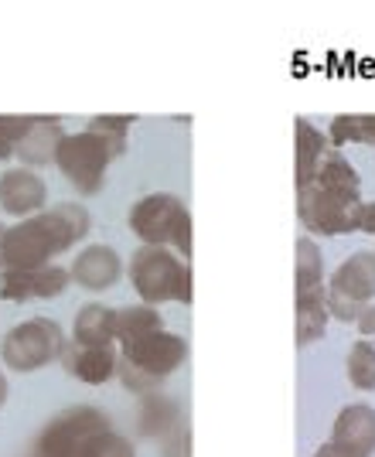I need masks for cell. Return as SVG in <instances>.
I'll list each match as a JSON object with an SVG mask.
<instances>
[{
	"label": "cell",
	"mask_w": 375,
	"mask_h": 457,
	"mask_svg": "<svg viewBox=\"0 0 375 457\" xmlns=\"http://www.w3.org/2000/svg\"><path fill=\"white\" fill-rule=\"evenodd\" d=\"M294 134H297V144H294L297 147L294 151V161H297V188H304L307 181H314L321 161L331 154V140L321 134L311 120H304V116L294 123Z\"/></svg>",
	"instance_id": "cell-17"
},
{
	"label": "cell",
	"mask_w": 375,
	"mask_h": 457,
	"mask_svg": "<svg viewBox=\"0 0 375 457\" xmlns=\"http://www.w3.org/2000/svg\"><path fill=\"white\" fill-rule=\"evenodd\" d=\"M48 202V185L45 178L31 168H7L0 174V212H7L11 219H31L41 215Z\"/></svg>",
	"instance_id": "cell-11"
},
{
	"label": "cell",
	"mask_w": 375,
	"mask_h": 457,
	"mask_svg": "<svg viewBox=\"0 0 375 457\" xmlns=\"http://www.w3.org/2000/svg\"><path fill=\"white\" fill-rule=\"evenodd\" d=\"M331 444L352 457H372L375 454V410L369 403H348L341 406L331 427Z\"/></svg>",
	"instance_id": "cell-12"
},
{
	"label": "cell",
	"mask_w": 375,
	"mask_h": 457,
	"mask_svg": "<svg viewBox=\"0 0 375 457\" xmlns=\"http://www.w3.org/2000/svg\"><path fill=\"white\" fill-rule=\"evenodd\" d=\"M65 127L58 116H31L28 130L18 140V161L24 168H48L58 161V147L65 140Z\"/></svg>",
	"instance_id": "cell-13"
},
{
	"label": "cell",
	"mask_w": 375,
	"mask_h": 457,
	"mask_svg": "<svg viewBox=\"0 0 375 457\" xmlns=\"http://www.w3.org/2000/svg\"><path fill=\"white\" fill-rule=\"evenodd\" d=\"M294 277H297V294L324 287V256H321L318 243H314L311 236H300L297 239V263H294Z\"/></svg>",
	"instance_id": "cell-22"
},
{
	"label": "cell",
	"mask_w": 375,
	"mask_h": 457,
	"mask_svg": "<svg viewBox=\"0 0 375 457\" xmlns=\"http://www.w3.org/2000/svg\"><path fill=\"white\" fill-rule=\"evenodd\" d=\"M178 427H181L178 406L168 396H147L144 410H140V434H147V437H171Z\"/></svg>",
	"instance_id": "cell-21"
},
{
	"label": "cell",
	"mask_w": 375,
	"mask_h": 457,
	"mask_svg": "<svg viewBox=\"0 0 375 457\" xmlns=\"http://www.w3.org/2000/svg\"><path fill=\"white\" fill-rule=\"evenodd\" d=\"M133 127V116L120 113V116H93L89 123H86V130H96V134H106V137H123L130 134Z\"/></svg>",
	"instance_id": "cell-26"
},
{
	"label": "cell",
	"mask_w": 375,
	"mask_h": 457,
	"mask_svg": "<svg viewBox=\"0 0 375 457\" xmlns=\"http://www.w3.org/2000/svg\"><path fill=\"white\" fill-rule=\"evenodd\" d=\"M4 243H7V226H0V270H4Z\"/></svg>",
	"instance_id": "cell-31"
},
{
	"label": "cell",
	"mask_w": 375,
	"mask_h": 457,
	"mask_svg": "<svg viewBox=\"0 0 375 457\" xmlns=\"http://www.w3.org/2000/svg\"><path fill=\"white\" fill-rule=\"evenodd\" d=\"M314 457H352V454H348V451H341L338 444H331V440H328V444H321L318 451H314Z\"/></svg>",
	"instance_id": "cell-30"
},
{
	"label": "cell",
	"mask_w": 375,
	"mask_h": 457,
	"mask_svg": "<svg viewBox=\"0 0 375 457\" xmlns=\"http://www.w3.org/2000/svg\"><path fill=\"white\" fill-rule=\"evenodd\" d=\"M123 154H127V140L123 137L79 130V134H69L62 140L55 168L79 195H99L103 185H106L110 164L116 157H123Z\"/></svg>",
	"instance_id": "cell-4"
},
{
	"label": "cell",
	"mask_w": 375,
	"mask_h": 457,
	"mask_svg": "<svg viewBox=\"0 0 375 457\" xmlns=\"http://www.w3.org/2000/svg\"><path fill=\"white\" fill-rule=\"evenodd\" d=\"M72 342L82 348H112L116 342V311L106 304H86L75 314Z\"/></svg>",
	"instance_id": "cell-16"
},
{
	"label": "cell",
	"mask_w": 375,
	"mask_h": 457,
	"mask_svg": "<svg viewBox=\"0 0 375 457\" xmlns=\"http://www.w3.org/2000/svg\"><path fill=\"white\" fill-rule=\"evenodd\" d=\"M110 434V417L99 406H69L45 423L35 444L38 457H86L96 437Z\"/></svg>",
	"instance_id": "cell-8"
},
{
	"label": "cell",
	"mask_w": 375,
	"mask_h": 457,
	"mask_svg": "<svg viewBox=\"0 0 375 457\" xmlns=\"http://www.w3.org/2000/svg\"><path fill=\"white\" fill-rule=\"evenodd\" d=\"M365 205L362 181L352 161L331 147L321 161L314 181L297 188V219L314 236H345L358 232V212Z\"/></svg>",
	"instance_id": "cell-1"
},
{
	"label": "cell",
	"mask_w": 375,
	"mask_h": 457,
	"mask_svg": "<svg viewBox=\"0 0 375 457\" xmlns=\"http://www.w3.org/2000/svg\"><path fill=\"white\" fill-rule=\"evenodd\" d=\"M355 324H358V335H362V338L375 342V304L365 307V311H362V318H358Z\"/></svg>",
	"instance_id": "cell-28"
},
{
	"label": "cell",
	"mask_w": 375,
	"mask_h": 457,
	"mask_svg": "<svg viewBox=\"0 0 375 457\" xmlns=\"http://www.w3.org/2000/svg\"><path fill=\"white\" fill-rule=\"evenodd\" d=\"M31 116H0V161H11L18 151L21 134L28 130Z\"/></svg>",
	"instance_id": "cell-24"
},
{
	"label": "cell",
	"mask_w": 375,
	"mask_h": 457,
	"mask_svg": "<svg viewBox=\"0 0 375 457\" xmlns=\"http://www.w3.org/2000/svg\"><path fill=\"white\" fill-rule=\"evenodd\" d=\"M7 403V379H4V372H0V406Z\"/></svg>",
	"instance_id": "cell-32"
},
{
	"label": "cell",
	"mask_w": 375,
	"mask_h": 457,
	"mask_svg": "<svg viewBox=\"0 0 375 457\" xmlns=\"http://www.w3.org/2000/svg\"><path fill=\"white\" fill-rule=\"evenodd\" d=\"M93 228V215L79 202H62L41 215H31L7 228L4 243V270H41L48 260L82 243Z\"/></svg>",
	"instance_id": "cell-2"
},
{
	"label": "cell",
	"mask_w": 375,
	"mask_h": 457,
	"mask_svg": "<svg viewBox=\"0 0 375 457\" xmlns=\"http://www.w3.org/2000/svg\"><path fill=\"white\" fill-rule=\"evenodd\" d=\"M345 376H348V382H352L355 389H362V393H375V342L358 338V342L348 348Z\"/></svg>",
	"instance_id": "cell-23"
},
{
	"label": "cell",
	"mask_w": 375,
	"mask_h": 457,
	"mask_svg": "<svg viewBox=\"0 0 375 457\" xmlns=\"http://www.w3.org/2000/svg\"><path fill=\"white\" fill-rule=\"evenodd\" d=\"M127 273H130L137 297L147 307L168 304V301L191 304V267L174 249L140 246L130 256Z\"/></svg>",
	"instance_id": "cell-5"
},
{
	"label": "cell",
	"mask_w": 375,
	"mask_h": 457,
	"mask_svg": "<svg viewBox=\"0 0 375 457\" xmlns=\"http://www.w3.org/2000/svg\"><path fill=\"white\" fill-rule=\"evenodd\" d=\"M65 331L52 318H28L14 324L4 342H0V359L14 372H38L45 365L62 362L65 355Z\"/></svg>",
	"instance_id": "cell-7"
},
{
	"label": "cell",
	"mask_w": 375,
	"mask_h": 457,
	"mask_svg": "<svg viewBox=\"0 0 375 457\" xmlns=\"http://www.w3.org/2000/svg\"><path fill=\"white\" fill-rule=\"evenodd\" d=\"M331 321V311H328V290H304L297 294V345L307 348L311 342H321L324 331Z\"/></svg>",
	"instance_id": "cell-18"
},
{
	"label": "cell",
	"mask_w": 375,
	"mask_h": 457,
	"mask_svg": "<svg viewBox=\"0 0 375 457\" xmlns=\"http://www.w3.org/2000/svg\"><path fill=\"white\" fill-rule=\"evenodd\" d=\"M188 362V342L181 335L157 331L120 348V369L116 376L130 393H154Z\"/></svg>",
	"instance_id": "cell-3"
},
{
	"label": "cell",
	"mask_w": 375,
	"mask_h": 457,
	"mask_svg": "<svg viewBox=\"0 0 375 457\" xmlns=\"http://www.w3.org/2000/svg\"><path fill=\"white\" fill-rule=\"evenodd\" d=\"M164 457H191V434L188 427H178L168 437V447H164Z\"/></svg>",
	"instance_id": "cell-27"
},
{
	"label": "cell",
	"mask_w": 375,
	"mask_h": 457,
	"mask_svg": "<svg viewBox=\"0 0 375 457\" xmlns=\"http://www.w3.org/2000/svg\"><path fill=\"white\" fill-rule=\"evenodd\" d=\"M328 311L338 321L352 324L375 301V249H358L328 277Z\"/></svg>",
	"instance_id": "cell-9"
},
{
	"label": "cell",
	"mask_w": 375,
	"mask_h": 457,
	"mask_svg": "<svg viewBox=\"0 0 375 457\" xmlns=\"http://www.w3.org/2000/svg\"><path fill=\"white\" fill-rule=\"evenodd\" d=\"M86 457H137V454H133L130 440L110 430V434H103V437H96L93 444H89Z\"/></svg>",
	"instance_id": "cell-25"
},
{
	"label": "cell",
	"mask_w": 375,
	"mask_h": 457,
	"mask_svg": "<svg viewBox=\"0 0 375 457\" xmlns=\"http://www.w3.org/2000/svg\"><path fill=\"white\" fill-rule=\"evenodd\" d=\"M127 226L144 246L174 249L181 260L191 256V212L174 195H144L127 215Z\"/></svg>",
	"instance_id": "cell-6"
},
{
	"label": "cell",
	"mask_w": 375,
	"mask_h": 457,
	"mask_svg": "<svg viewBox=\"0 0 375 457\" xmlns=\"http://www.w3.org/2000/svg\"><path fill=\"white\" fill-rule=\"evenodd\" d=\"M123 277V260L112 246H86L79 256L72 260V284H79L89 294H99V290H110V287L120 284Z\"/></svg>",
	"instance_id": "cell-14"
},
{
	"label": "cell",
	"mask_w": 375,
	"mask_h": 457,
	"mask_svg": "<svg viewBox=\"0 0 375 457\" xmlns=\"http://www.w3.org/2000/svg\"><path fill=\"white\" fill-rule=\"evenodd\" d=\"M157 331H164V318H161L157 307L137 304L116 311V342H120V348L140 342V338H150Z\"/></svg>",
	"instance_id": "cell-19"
},
{
	"label": "cell",
	"mask_w": 375,
	"mask_h": 457,
	"mask_svg": "<svg viewBox=\"0 0 375 457\" xmlns=\"http://www.w3.org/2000/svg\"><path fill=\"white\" fill-rule=\"evenodd\" d=\"M358 232L375 236V202H365L362 212H358Z\"/></svg>",
	"instance_id": "cell-29"
},
{
	"label": "cell",
	"mask_w": 375,
	"mask_h": 457,
	"mask_svg": "<svg viewBox=\"0 0 375 457\" xmlns=\"http://www.w3.org/2000/svg\"><path fill=\"white\" fill-rule=\"evenodd\" d=\"M62 369L72 379L86 382V386H103L116 376L120 369V352L116 348H82V345H65L62 355Z\"/></svg>",
	"instance_id": "cell-15"
},
{
	"label": "cell",
	"mask_w": 375,
	"mask_h": 457,
	"mask_svg": "<svg viewBox=\"0 0 375 457\" xmlns=\"http://www.w3.org/2000/svg\"><path fill=\"white\" fill-rule=\"evenodd\" d=\"M72 284V270L41 267V270H0V297L11 304L24 301H48L62 297Z\"/></svg>",
	"instance_id": "cell-10"
},
{
	"label": "cell",
	"mask_w": 375,
	"mask_h": 457,
	"mask_svg": "<svg viewBox=\"0 0 375 457\" xmlns=\"http://www.w3.org/2000/svg\"><path fill=\"white\" fill-rule=\"evenodd\" d=\"M328 140L331 147H345V144H375V113H345L335 116L328 127Z\"/></svg>",
	"instance_id": "cell-20"
}]
</instances>
